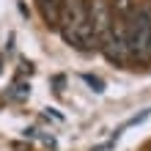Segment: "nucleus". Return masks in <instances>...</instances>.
Listing matches in <instances>:
<instances>
[{
  "instance_id": "2",
  "label": "nucleus",
  "mask_w": 151,
  "mask_h": 151,
  "mask_svg": "<svg viewBox=\"0 0 151 151\" xmlns=\"http://www.w3.org/2000/svg\"><path fill=\"white\" fill-rule=\"evenodd\" d=\"M127 47L129 58L140 60V63L151 60V25L140 8H132V14L127 17Z\"/></svg>"
},
{
  "instance_id": "8",
  "label": "nucleus",
  "mask_w": 151,
  "mask_h": 151,
  "mask_svg": "<svg viewBox=\"0 0 151 151\" xmlns=\"http://www.w3.org/2000/svg\"><path fill=\"white\" fill-rule=\"evenodd\" d=\"M110 146H113V143H107V146H99V148H91V151H110Z\"/></svg>"
},
{
  "instance_id": "1",
  "label": "nucleus",
  "mask_w": 151,
  "mask_h": 151,
  "mask_svg": "<svg viewBox=\"0 0 151 151\" xmlns=\"http://www.w3.org/2000/svg\"><path fill=\"white\" fill-rule=\"evenodd\" d=\"M58 30L66 44L77 50H96V39L88 25V3L85 0H63L58 14Z\"/></svg>"
},
{
  "instance_id": "5",
  "label": "nucleus",
  "mask_w": 151,
  "mask_h": 151,
  "mask_svg": "<svg viewBox=\"0 0 151 151\" xmlns=\"http://www.w3.org/2000/svg\"><path fill=\"white\" fill-rule=\"evenodd\" d=\"M107 3L113 8V14L121 17V19H127V17L132 14V8H135V0H107Z\"/></svg>"
},
{
  "instance_id": "4",
  "label": "nucleus",
  "mask_w": 151,
  "mask_h": 151,
  "mask_svg": "<svg viewBox=\"0 0 151 151\" xmlns=\"http://www.w3.org/2000/svg\"><path fill=\"white\" fill-rule=\"evenodd\" d=\"M60 3L63 0H36L39 11L47 22V28H58V14H60Z\"/></svg>"
},
{
  "instance_id": "3",
  "label": "nucleus",
  "mask_w": 151,
  "mask_h": 151,
  "mask_svg": "<svg viewBox=\"0 0 151 151\" xmlns=\"http://www.w3.org/2000/svg\"><path fill=\"white\" fill-rule=\"evenodd\" d=\"M88 3V25H91V33L96 39V50L102 47L110 36L113 28V8L107 0H85Z\"/></svg>"
},
{
  "instance_id": "7",
  "label": "nucleus",
  "mask_w": 151,
  "mask_h": 151,
  "mask_svg": "<svg viewBox=\"0 0 151 151\" xmlns=\"http://www.w3.org/2000/svg\"><path fill=\"white\" fill-rule=\"evenodd\" d=\"M146 118H148V110H143L140 115H135V118H129L127 124H124V127H132V124H140V121H146Z\"/></svg>"
},
{
  "instance_id": "6",
  "label": "nucleus",
  "mask_w": 151,
  "mask_h": 151,
  "mask_svg": "<svg viewBox=\"0 0 151 151\" xmlns=\"http://www.w3.org/2000/svg\"><path fill=\"white\" fill-rule=\"evenodd\" d=\"M83 80H85V83H88V85L93 88L96 93H102V91H104V83H102L99 77H93V74H83Z\"/></svg>"
}]
</instances>
